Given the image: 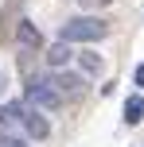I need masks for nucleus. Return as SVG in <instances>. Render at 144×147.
Segmentation results:
<instances>
[{
	"label": "nucleus",
	"instance_id": "0eeeda50",
	"mask_svg": "<svg viewBox=\"0 0 144 147\" xmlns=\"http://www.w3.org/2000/svg\"><path fill=\"white\" fill-rule=\"evenodd\" d=\"M55 85H59V93H62V97L82 93V78H74V74H59V78H55Z\"/></svg>",
	"mask_w": 144,
	"mask_h": 147
},
{
	"label": "nucleus",
	"instance_id": "423d86ee",
	"mask_svg": "<svg viewBox=\"0 0 144 147\" xmlns=\"http://www.w3.org/2000/svg\"><path fill=\"white\" fill-rule=\"evenodd\" d=\"M140 120H144V97L136 93L125 101V124H140Z\"/></svg>",
	"mask_w": 144,
	"mask_h": 147
},
{
	"label": "nucleus",
	"instance_id": "20e7f679",
	"mask_svg": "<svg viewBox=\"0 0 144 147\" xmlns=\"http://www.w3.org/2000/svg\"><path fill=\"white\" fill-rule=\"evenodd\" d=\"M16 39H20V47H27V51H39V47H43V35L35 31L31 20H20V23H16Z\"/></svg>",
	"mask_w": 144,
	"mask_h": 147
},
{
	"label": "nucleus",
	"instance_id": "6e6552de",
	"mask_svg": "<svg viewBox=\"0 0 144 147\" xmlns=\"http://www.w3.org/2000/svg\"><path fill=\"white\" fill-rule=\"evenodd\" d=\"M66 62H70V47H66V43H55L51 54H47V66H51V70H62Z\"/></svg>",
	"mask_w": 144,
	"mask_h": 147
},
{
	"label": "nucleus",
	"instance_id": "f03ea898",
	"mask_svg": "<svg viewBox=\"0 0 144 147\" xmlns=\"http://www.w3.org/2000/svg\"><path fill=\"white\" fill-rule=\"evenodd\" d=\"M27 105H35V109H43V112H55L62 105V93H59V85H55V78H27Z\"/></svg>",
	"mask_w": 144,
	"mask_h": 147
},
{
	"label": "nucleus",
	"instance_id": "39448f33",
	"mask_svg": "<svg viewBox=\"0 0 144 147\" xmlns=\"http://www.w3.org/2000/svg\"><path fill=\"white\" fill-rule=\"evenodd\" d=\"M23 109H27V105L8 101L4 109H0V128H16V124H20V116H23Z\"/></svg>",
	"mask_w": 144,
	"mask_h": 147
},
{
	"label": "nucleus",
	"instance_id": "f257e3e1",
	"mask_svg": "<svg viewBox=\"0 0 144 147\" xmlns=\"http://www.w3.org/2000/svg\"><path fill=\"white\" fill-rule=\"evenodd\" d=\"M62 43H98V39L109 35V23L101 16H78V20H66L62 23Z\"/></svg>",
	"mask_w": 144,
	"mask_h": 147
},
{
	"label": "nucleus",
	"instance_id": "7ed1b4c3",
	"mask_svg": "<svg viewBox=\"0 0 144 147\" xmlns=\"http://www.w3.org/2000/svg\"><path fill=\"white\" fill-rule=\"evenodd\" d=\"M20 124H23V136H27V140H47V136H51V120H47L43 109H35V105L23 109Z\"/></svg>",
	"mask_w": 144,
	"mask_h": 147
},
{
	"label": "nucleus",
	"instance_id": "9b49d317",
	"mask_svg": "<svg viewBox=\"0 0 144 147\" xmlns=\"http://www.w3.org/2000/svg\"><path fill=\"white\" fill-rule=\"evenodd\" d=\"M136 85L144 89V62H140V66H136Z\"/></svg>",
	"mask_w": 144,
	"mask_h": 147
},
{
	"label": "nucleus",
	"instance_id": "f8f14e48",
	"mask_svg": "<svg viewBox=\"0 0 144 147\" xmlns=\"http://www.w3.org/2000/svg\"><path fill=\"white\" fill-rule=\"evenodd\" d=\"M4 93H8V78L0 74V97H4Z\"/></svg>",
	"mask_w": 144,
	"mask_h": 147
},
{
	"label": "nucleus",
	"instance_id": "1a4fd4ad",
	"mask_svg": "<svg viewBox=\"0 0 144 147\" xmlns=\"http://www.w3.org/2000/svg\"><path fill=\"white\" fill-rule=\"evenodd\" d=\"M78 66H82L86 74H93V78H98V74L105 70V62H101V54H93V51H82V54H78Z\"/></svg>",
	"mask_w": 144,
	"mask_h": 147
},
{
	"label": "nucleus",
	"instance_id": "9d476101",
	"mask_svg": "<svg viewBox=\"0 0 144 147\" xmlns=\"http://www.w3.org/2000/svg\"><path fill=\"white\" fill-rule=\"evenodd\" d=\"M0 147H31V140L23 132H16V128H4L0 132Z\"/></svg>",
	"mask_w": 144,
	"mask_h": 147
}]
</instances>
